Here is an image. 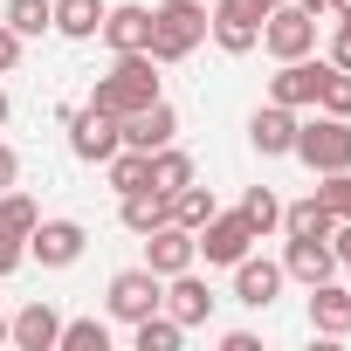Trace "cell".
Wrapping results in <instances>:
<instances>
[{
  "instance_id": "obj_17",
  "label": "cell",
  "mask_w": 351,
  "mask_h": 351,
  "mask_svg": "<svg viewBox=\"0 0 351 351\" xmlns=\"http://www.w3.org/2000/svg\"><path fill=\"white\" fill-rule=\"evenodd\" d=\"M56 337H62V317H56V303H42V296L8 317V344H21V351H56Z\"/></svg>"
},
{
  "instance_id": "obj_42",
  "label": "cell",
  "mask_w": 351,
  "mask_h": 351,
  "mask_svg": "<svg viewBox=\"0 0 351 351\" xmlns=\"http://www.w3.org/2000/svg\"><path fill=\"white\" fill-rule=\"evenodd\" d=\"M0 344H8V317H0Z\"/></svg>"
},
{
  "instance_id": "obj_41",
  "label": "cell",
  "mask_w": 351,
  "mask_h": 351,
  "mask_svg": "<svg viewBox=\"0 0 351 351\" xmlns=\"http://www.w3.org/2000/svg\"><path fill=\"white\" fill-rule=\"evenodd\" d=\"M255 8H262V14H269V8H282V0H255Z\"/></svg>"
},
{
  "instance_id": "obj_13",
  "label": "cell",
  "mask_w": 351,
  "mask_h": 351,
  "mask_svg": "<svg viewBox=\"0 0 351 351\" xmlns=\"http://www.w3.org/2000/svg\"><path fill=\"white\" fill-rule=\"evenodd\" d=\"M117 138H124V145H138V152H158V145H172V138H180V110L158 97V104H145V110L117 117Z\"/></svg>"
},
{
  "instance_id": "obj_20",
  "label": "cell",
  "mask_w": 351,
  "mask_h": 351,
  "mask_svg": "<svg viewBox=\"0 0 351 351\" xmlns=\"http://www.w3.org/2000/svg\"><path fill=\"white\" fill-rule=\"evenodd\" d=\"M282 276L303 282V289H310V282H330V276H337L330 241H289V248H282Z\"/></svg>"
},
{
  "instance_id": "obj_40",
  "label": "cell",
  "mask_w": 351,
  "mask_h": 351,
  "mask_svg": "<svg viewBox=\"0 0 351 351\" xmlns=\"http://www.w3.org/2000/svg\"><path fill=\"white\" fill-rule=\"evenodd\" d=\"M0 124H8V90H0Z\"/></svg>"
},
{
  "instance_id": "obj_11",
  "label": "cell",
  "mask_w": 351,
  "mask_h": 351,
  "mask_svg": "<svg viewBox=\"0 0 351 351\" xmlns=\"http://www.w3.org/2000/svg\"><path fill=\"white\" fill-rule=\"evenodd\" d=\"M324 69H330V62H310V56L282 62V69L269 76V104H289V110H317V90H324Z\"/></svg>"
},
{
  "instance_id": "obj_37",
  "label": "cell",
  "mask_w": 351,
  "mask_h": 351,
  "mask_svg": "<svg viewBox=\"0 0 351 351\" xmlns=\"http://www.w3.org/2000/svg\"><path fill=\"white\" fill-rule=\"evenodd\" d=\"M221 351H262V344H255V330H228V337H221Z\"/></svg>"
},
{
  "instance_id": "obj_12",
  "label": "cell",
  "mask_w": 351,
  "mask_h": 351,
  "mask_svg": "<svg viewBox=\"0 0 351 351\" xmlns=\"http://www.w3.org/2000/svg\"><path fill=\"white\" fill-rule=\"evenodd\" d=\"M193 262H200L193 228L165 221V228H152V234H145V269H152V276H180V269H193Z\"/></svg>"
},
{
  "instance_id": "obj_9",
  "label": "cell",
  "mask_w": 351,
  "mask_h": 351,
  "mask_svg": "<svg viewBox=\"0 0 351 351\" xmlns=\"http://www.w3.org/2000/svg\"><path fill=\"white\" fill-rule=\"evenodd\" d=\"M117 145H124V138H117V117H110V110H97V104L69 110V152H76L83 165H104Z\"/></svg>"
},
{
  "instance_id": "obj_34",
  "label": "cell",
  "mask_w": 351,
  "mask_h": 351,
  "mask_svg": "<svg viewBox=\"0 0 351 351\" xmlns=\"http://www.w3.org/2000/svg\"><path fill=\"white\" fill-rule=\"evenodd\" d=\"M330 62L351 69V14H337V35H330Z\"/></svg>"
},
{
  "instance_id": "obj_31",
  "label": "cell",
  "mask_w": 351,
  "mask_h": 351,
  "mask_svg": "<svg viewBox=\"0 0 351 351\" xmlns=\"http://www.w3.org/2000/svg\"><path fill=\"white\" fill-rule=\"evenodd\" d=\"M317 110H330V117H351V69H324V90H317Z\"/></svg>"
},
{
  "instance_id": "obj_35",
  "label": "cell",
  "mask_w": 351,
  "mask_h": 351,
  "mask_svg": "<svg viewBox=\"0 0 351 351\" xmlns=\"http://www.w3.org/2000/svg\"><path fill=\"white\" fill-rule=\"evenodd\" d=\"M14 62H21V35H14V28H8V21H0V76H8V69H14Z\"/></svg>"
},
{
  "instance_id": "obj_23",
  "label": "cell",
  "mask_w": 351,
  "mask_h": 351,
  "mask_svg": "<svg viewBox=\"0 0 351 351\" xmlns=\"http://www.w3.org/2000/svg\"><path fill=\"white\" fill-rule=\"evenodd\" d=\"M97 28H104V0H56V35L90 42Z\"/></svg>"
},
{
  "instance_id": "obj_39",
  "label": "cell",
  "mask_w": 351,
  "mask_h": 351,
  "mask_svg": "<svg viewBox=\"0 0 351 351\" xmlns=\"http://www.w3.org/2000/svg\"><path fill=\"white\" fill-rule=\"evenodd\" d=\"M330 14H351V0H330Z\"/></svg>"
},
{
  "instance_id": "obj_10",
  "label": "cell",
  "mask_w": 351,
  "mask_h": 351,
  "mask_svg": "<svg viewBox=\"0 0 351 351\" xmlns=\"http://www.w3.org/2000/svg\"><path fill=\"white\" fill-rule=\"evenodd\" d=\"M83 248H90L83 221H35V234H28V255H35L42 269H76Z\"/></svg>"
},
{
  "instance_id": "obj_19",
  "label": "cell",
  "mask_w": 351,
  "mask_h": 351,
  "mask_svg": "<svg viewBox=\"0 0 351 351\" xmlns=\"http://www.w3.org/2000/svg\"><path fill=\"white\" fill-rule=\"evenodd\" d=\"M117 56L131 49H152V8H104V28H97Z\"/></svg>"
},
{
  "instance_id": "obj_16",
  "label": "cell",
  "mask_w": 351,
  "mask_h": 351,
  "mask_svg": "<svg viewBox=\"0 0 351 351\" xmlns=\"http://www.w3.org/2000/svg\"><path fill=\"white\" fill-rule=\"evenodd\" d=\"M282 262H262V255H241L234 262V303H248V310H269L276 296H282Z\"/></svg>"
},
{
  "instance_id": "obj_29",
  "label": "cell",
  "mask_w": 351,
  "mask_h": 351,
  "mask_svg": "<svg viewBox=\"0 0 351 351\" xmlns=\"http://www.w3.org/2000/svg\"><path fill=\"white\" fill-rule=\"evenodd\" d=\"M56 351H110V324L104 317H76V324H62Z\"/></svg>"
},
{
  "instance_id": "obj_21",
  "label": "cell",
  "mask_w": 351,
  "mask_h": 351,
  "mask_svg": "<svg viewBox=\"0 0 351 351\" xmlns=\"http://www.w3.org/2000/svg\"><path fill=\"white\" fill-rule=\"evenodd\" d=\"M117 221H124L131 234H152V228H165V221H172V200H165L158 186H138V193H117Z\"/></svg>"
},
{
  "instance_id": "obj_28",
  "label": "cell",
  "mask_w": 351,
  "mask_h": 351,
  "mask_svg": "<svg viewBox=\"0 0 351 351\" xmlns=\"http://www.w3.org/2000/svg\"><path fill=\"white\" fill-rule=\"evenodd\" d=\"M0 21H8L21 42H28V35H49V28H56V0H8V14H0Z\"/></svg>"
},
{
  "instance_id": "obj_1",
  "label": "cell",
  "mask_w": 351,
  "mask_h": 351,
  "mask_svg": "<svg viewBox=\"0 0 351 351\" xmlns=\"http://www.w3.org/2000/svg\"><path fill=\"white\" fill-rule=\"evenodd\" d=\"M90 104H97V110H110V117H131V110L158 104V62H152L145 49L117 56V62H110V76H97Z\"/></svg>"
},
{
  "instance_id": "obj_24",
  "label": "cell",
  "mask_w": 351,
  "mask_h": 351,
  "mask_svg": "<svg viewBox=\"0 0 351 351\" xmlns=\"http://www.w3.org/2000/svg\"><path fill=\"white\" fill-rule=\"evenodd\" d=\"M104 165H110V186H117V193H138V186H152V152H138V145H117Z\"/></svg>"
},
{
  "instance_id": "obj_5",
  "label": "cell",
  "mask_w": 351,
  "mask_h": 351,
  "mask_svg": "<svg viewBox=\"0 0 351 351\" xmlns=\"http://www.w3.org/2000/svg\"><path fill=\"white\" fill-rule=\"evenodd\" d=\"M207 35H214V49L248 56V49H262V8L255 0H214L207 8Z\"/></svg>"
},
{
  "instance_id": "obj_15",
  "label": "cell",
  "mask_w": 351,
  "mask_h": 351,
  "mask_svg": "<svg viewBox=\"0 0 351 351\" xmlns=\"http://www.w3.org/2000/svg\"><path fill=\"white\" fill-rule=\"evenodd\" d=\"M214 303H221V296H214L193 269H180V276H165V303H158V310H165V317H180V324L193 330V324H207V317H214Z\"/></svg>"
},
{
  "instance_id": "obj_3",
  "label": "cell",
  "mask_w": 351,
  "mask_h": 351,
  "mask_svg": "<svg viewBox=\"0 0 351 351\" xmlns=\"http://www.w3.org/2000/svg\"><path fill=\"white\" fill-rule=\"evenodd\" d=\"M289 158H303L317 180H324V172H351V117L317 110L310 124H296V152Z\"/></svg>"
},
{
  "instance_id": "obj_7",
  "label": "cell",
  "mask_w": 351,
  "mask_h": 351,
  "mask_svg": "<svg viewBox=\"0 0 351 351\" xmlns=\"http://www.w3.org/2000/svg\"><path fill=\"white\" fill-rule=\"evenodd\" d=\"M104 303H110V317H117V324H138V317H152V310L165 303V276H152L145 262H138V269H117Z\"/></svg>"
},
{
  "instance_id": "obj_38",
  "label": "cell",
  "mask_w": 351,
  "mask_h": 351,
  "mask_svg": "<svg viewBox=\"0 0 351 351\" xmlns=\"http://www.w3.org/2000/svg\"><path fill=\"white\" fill-rule=\"evenodd\" d=\"M296 8H303V14H330V0H296Z\"/></svg>"
},
{
  "instance_id": "obj_14",
  "label": "cell",
  "mask_w": 351,
  "mask_h": 351,
  "mask_svg": "<svg viewBox=\"0 0 351 351\" xmlns=\"http://www.w3.org/2000/svg\"><path fill=\"white\" fill-rule=\"evenodd\" d=\"M296 124H303V117H296L289 104H262V110L248 117V145H255L262 158H289V152H296Z\"/></svg>"
},
{
  "instance_id": "obj_27",
  "label": "cell",
  "mask_w": 351,
  "mask_h": 351,
  "mask_svg": "<svg viewBox=\"0 0 351 351\" xmlns=\"http://www.w3.org/2000/svg\"><path fill=\"white\" fill-rule=\"evenodd\" d=\"M214 214H221V200H214V193H207L200 180H193V186H180V193H172V221H180V228H193V234H200V228H207Z\"/></svg>"
},
{
  "instance_id": "obj_36",
  "label": "cell",
  "mask_w": 351,
  "mask_h": 351,
  "mask_svg": "<svg viewBox=\"0 0 351 351\" xmlns=\"http://www.w3.org/2000/svg\"><path fill=\"white\" fill-rule=\"evenodd\" d=\"M330 255H337V269H351V221L330 228Z\"/></svg>"
},
{
  "instance_id": "obj_2",
  "label": "cell",
  "mask_w": 351,
  "mask_h": 351,
  "mask_svg": "<svg viewBox=\"0 0 351 351\" xmlns=\"http://www.w3.org/2000/svg\"><path fill=\"white\" fill-rule=\"evenodd\" d=\"M207 42V8L200 0H165V8H152V62H186L193 49Z\"/></svg>"
},
{
  "instance_id": "obj_32",
  "label": "cell",
  "mask_w": 351,
  "mask_h": 351,
  "mask_svg": "<svg viewBox=\"0 0 351 351\" xmlns=\"http://www.w3.org/2000/svg\"><path fill=\"white\" fill-rule=\"evenodd\" d=\"M317 200L330 207V221H351V172H324V186H317Z\"/></svg>"
},
{
  "instance_id": "obj_33",
  "label": "cell",
  "mask_w": 351,
  "mask_h": 351,
  "mask_svg": "<svg viewBox=\"0 0 351 351\" xmlns=\"http://www.w3.org/2000/svg\"><path fill=\"white\" fill-rule=\"evenodd\" d=\"M8 186H21V152L0 138V193H8Z\"/></svg>"
},
{
  "instance_id": "obj_25",
  "label": "cell",
  "mask_w": 351,
  "mask_h": 351,
  "mask_svg": "<svg viewBox=\"0 0 351 351\" xmlns=\"http://www.w3.org/2000/svg\"><path fill=\"white\" fill-rule=\"evenodd\" d=\"M180 337H186V324L165 317V310H152V317L131 324V344H138V351H180Z\"/></svg>"
},
{
  "instance_id": "obj_6",
  "label": "cell",
  "mask_w": 351,
  "mask_h": 351,
  "mask_svg": "<svg viewBox=\"0 0 351 351\" xmlns=\"http://www.w3.org/2000/svg\"><path fill=\"white\" fill-rule=\"evenodd\" d=\"M35 221H42V207H35L21 186L0 193V276H14V269L28 262V234H35Z\"/></svg>"
},
{
  "instance_id": "obj_26",
  "label": "cell",
  "mask_w": 351,
  "mask_h": 351,
  "mask_svg": "<svg viewBox=\"0 0 351 351\" xmlns=\"http://www.w3.org/2000/svg\"><path fill=\"white\" fill-rule=\"evenodd\" d=\"M152 186L172 200V193H180V186H193V158L180 152V145H158L152 152Z\"/></svg>"
},
{
  "instance_id": "obj_4",
  "label": "cell",
  "mask_w": 351,
  "mask_h": 351,
  "mask_svg": "<svg viewBox=\"0 0 351 351\" xmlns=\"http://www.w3.org/2000/svg\"><path fill=\"white\" fill-rule=\"evenodd\" d=\"M262 49H269L276 62H296V56H310V49H317V14H303L296 0L269 8V14H262Z\"/></svg>"
},
{
  "instance_id": "obj_22",
  "label": "cell",
  "mask_w": 351,
  "mask_h": 351,
  "mask_svg": "<svg viewBox=\"0 0 351 351\" xmlns=\"http://www.w3.org/2000/svg\"><path fill=\"white\" fill-rule=\"evenodd\" d=\"M330 228H337V221H330V207H324L317 193L296 200V207H282V234H289V241H330Z\"/></svg>"
},
{
  "instance_id": "obj_8",
  "label": "cell",
  "mask_w": 351,
  "mask_h": 351,
  "mask_svg": "<svg viewBox=\"0 0 351 351\" xmlns=\"http://www.w3.org/2000/svg\"><path fill=\"white\" fill-rule=\"evenodd\" d=\"M193 248L207 255V269H234V262L255 248V228H248V221H241V207H234V214H214V221L193 234Z\"/></svg>"
},
{
  "instance_id": "obj_30",
  "label": "cell",
  "mask_w": 351,
  "mask_h": 351,
  "mask_svg": "<svg viewBox=\"0 0 351 351\" xmlns=\"http://www.w3.org/2000/svg\"><path fill=\"white\" fill-rule=\"evenodd\" d=\"M241 221L255 228V241L269 234V228H282V200L269 193V186H248V200H241Z\"/></svg>"
},
{
  "instance_id": "obj_18",
  "label": "cell",
  "mask_w": 351,
  "mask_h": 351,
  "mask_svg": "<svg viewBox=\"0 0 351 351\" xmlns=\"http://www.w3.org/2000/svg\"><path fill=\"white\" fill-rule=\"evenodd\" d=\"M310 330L317 337H351V289H337V276L310 282Z\"/></svg>"
}]
</instances>
